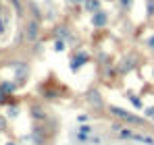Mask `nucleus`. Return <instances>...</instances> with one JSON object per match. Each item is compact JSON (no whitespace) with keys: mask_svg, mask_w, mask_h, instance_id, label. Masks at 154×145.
Wrapping results in <instances>:
<instances>
[{"mask_svg":"<svg viewBox=\"0 0 154 145\" xmlns=\"http://www.w3.org/2000/svg\"><path fill=\"white\" fill-rule=\"evenodd\" d=\"M111 112H113L115 116L123 118V120H127V122H135V124H142V118H138V116L129 114L127 110H123V108H117V106H111Z\"/></svg>","mask_w":154,"mask_h":145,"instance_id":"1","label":"nucleus"},{"mask_svg":"<svg viewBox=\"0 0 154 145\" xmlns=\"http://www.w3.org/2000/svg\"><path fill=\"white\" fill-rule=\"evenodd\" d=\"M25 35H27V39H35V37H38V23H35V21H29Z\"/></svg>","mask_w":154,"mask_h":145,"instance_id":"2","label":"nucleus"},{"mask_svg":"<svg viewBox=\"0 0 154 145\" xmlns=\"http://www.w3.org/2000/svg\"><path fill=\"white\" fill-rule=\"evenodd\" d=\"M92 23L96 25V27H102V25H106V13H96Z\"/></svg>","mask_w":154,"mask_h":145,"instance_id":"3","label":"nucleus"},{"mask_svg":"<svg viewBox=\"0 0 154 145\" xmlns=\"http://www.w3.org/2000/svg\"><path fill=\"white\" fill-rule=\"evenodd\" d=\"M88 98H90V102H92L94 106H100V100H98V93L96 91H88Z\"/></svg>","mask_w":154,"mask_h":145,"instance_id":"4","label":"nucleus"},{"mask_svg":"<svg viewBox=\"0 0 154 145\" xmlns=\"http://www.w3.org/2000/svg\"><path fill=\"white\" fill-rule=\"evenodd\" d=\"M83 60H85V56H83V54H79V56L75 58V62L71 64V69H73V71H77L79 66H81V62H83Z\"/></svg>","mask_w":154,"mask_h":145,"instance_id":"5","label":"nucleus"},{"mask_svg":"<svg viewBox=\"0 0 154 145\" xmlns=\"http://www.w3.org/2000/svg\"><path fill=\"white\" fill-rule=\"evenodd\" d=\"M85 8L88 11H96L98 8V0H85Z\"/></svg>","mask_w":154,"mask_h":145,"instance_id":"6","label":"nucleus"},{"mask_svg":"<svg viewBox=\"0 0 154 145\" xmlns=\"http://www.w3.org/2000/svg\"><path fill=\"white\" fill-rule=\"evenodd\" d=\"M131 60H133V58L129 56V58H127V60H125V64L121 66V71H129V66H131Z\"/></svg>","mask_w":154,"mask_h":145,"instance_id":"7","label":"nucleus"},{"mask_svg":"<svg viewBox=\"0 0 154 145\" xmlns=\"http://www.w3.org/2000/svg\"><path fill=\"white\" fill-rule=\"evenodd\" d=\"M33 116H38V118H44V114H42V110H40V108H33Z\"/></svg>","mask_w":154,"mask_h":145,"instance_id":"8","label":"nucleus"},{"mask_svg":"<svg viewBox=\"0 0 154 145\" xmlns=\"http://www.w3.org/2000/svg\"><path fill=\"white\" fill-rule=\"evenodd\" d=\"M131 102H133V106H138V108H142V102H140L138 98H131Z\"/></svg>","mask_w":154,"mask_h":145,"instance_id":"9","label":"nucleus"},{"mask_svg":"<svg viewBox=\"0 0 154 145\" xmlns=\"http://www.w3.org/2000/svg\"><path fill=\"white\" fill-rule=\"evenodd\" d=\"M4 124H6V122H4V118H2V116H0V131H2V129H4Z\"/></svg>","mask_w":154,"mask_h":145,"instance_id":"10","label":"nucleus"},{"mask_svg":"<svg viewBox=\"0 0 154 145\" xmlns=\"http://www.w3.org/2000/svg\"><path fill=\"white\" fill-rule=\"evenodd\" d=\"M148 11H150V13L154 11V0H152V2H148Z\"/></svg>","mask_w":154,"mask_h":145,"instance_id":"11","label":"nucleus"},{"mask_svg":"<svg viewBox=\"0 0 154 145\" xmlns=\"http://www.w3.org/2000/svg\"><path fill=\"white\" fill-rule=\"evenodd\" d=\"M148 116H150V118H154V108H150V110H148Z\"/></svg>","mask_w":154,"mask_h":145,"instance_id":"12","label":"nucleus"},{"mask_svg":"<svg viewBox=\"0 0 154 145\" xmlns=\"http://www.w3.org/2000/svg\"><path fill=\"white\" fill-rule=\"evenodd\" d=\"M148 44H150V48H154V35L150 37V41H148Z\"/></svg>","mask_w":154,"mask_h":145,"instance_id":"13","label":"nucleus"},{"mask_svg":"<svg viewBox=\"0 0 154 145\" xmlns=\"http://www.w3.org/2000/svg\"><path fill=\"white\" fill-rule=\"evenodd\" d=\"M129 2H131V0H123V4H125V6H129Z\"/></svg>","mask_w":154,"mask_h":145,"instance_id":"14","label":"nucleus"},{"mask_svg":"<svg viewBox=\"0 0 154 145\" xmlns=\"http://www.w3.org/2000/svg\"><path fill=\"white\" fill-rule=\"evenodd\" d=\"M71 2H81V0H71Z\"/></svg>","mask_w":154,"mask_h":145,"instance_id":"15","label":"nucleus"},{"mask_svg":"<svg viewBox=\"0 0 154 145\" xmlns=\"http://www.w3.org/2000/svg\"><path fill=\"white\" fill-rule=\"evenodd\" d=\"M6 145H15V143H6Z\"/></svg>","mask_w":154,"mask_h":145,"instance_id":"16","label":"nucleus"}]
</instances>
